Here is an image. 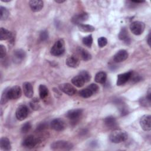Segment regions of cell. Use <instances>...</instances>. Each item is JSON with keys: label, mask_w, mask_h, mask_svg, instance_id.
Instances as JSON below:
<instances>
[{"label": "cell", "mask_w": 151, "mask_h": 151, "mask_svg": "<svg viewBox=\"0 0 151 151\" xmlns=\"http://www.w3.org/2000/svg\"><path fill=\"white\" fill-rule=\"evenodd\" d=\"M104 122L106 126L109 128H113L117 126V122L115 117L111 116L106 117Z\"/></svg>", "instance_id": "20"}, {"label": "cell", "mask_w": 151, "mask_h": 151, "mask_svg": "<svg viewBox=\"0 0 151 151\" xmlns=\"http://www.w3.org/2000/svg\"><path fill=\"white\" fill-rule=\"evenodd\" d=\"M28 114V110L26 106L21 105L19 106L15 113L16 117L19 120H24Z\"/></svg>", "instance_id": "8"}, {"label": "cell", "mask_w": 151, "mask_h": 151, "mask_svg": "<svg viewBox=\"0 0 151 151\" xmlns=\"http://www.w3.org/2000/svg\"><path fill=\"white\" fill-rule=\"evenodd\" d=\"M26 53L22 49L15 50L12 54V60L16 64L21 63L25 58Z\"/></svg>", "instance_id": "6"}, {"label": "cell", "mask_w": 151, "mask_h": 151, "mask_svg": "<svg viewBox=\"0 0 151 151\" xmlns=\"http://www.w3.org/2000/svg\"><path fill=\"white\" fill-rule=\"evenodd\" d=\"M23 91L25 96L28 98L32 97L34 94L33 87L31 84L29 82H25L23 83Z\"/></svg>", "instance_id": "17"}, {"label": "cell", "mask_w": 151, "mask_h": 151, "mask_svg": "<svg viewBox=\"0 0 151 151\" xmlns=\"http://www.w3.org/2000/svg\"><path fill=\"white\" fill-rule=\"evenodd\" d=\"M38 138L32 135H29L24 139L22 142V145L27 148H33L38 144Z\"/></svg>", "instance_id": "7"}, {"label": "cell", "mask_w": 151, "mask_h": 151, "mask_svg": "<svg viewBox=\"0 0 151 151\" xmlns=\"http://www.w3.org/2000/svg\"><path fill=\"white\" fill-rule=\"evenodd\" d=\"M107 44V39L104 37H101L98 39V45L100 48H102L106 45Z\"/></svg>", "instance_id": "33"}, {"label": "cell", "mask_w": 151, "mask_h": 151, "mask_svg": "<svg viewBox=\"0 0 151 151\" xmlns=\"http://www.w3.org/2000/svg\"><path fill=\"white\" fill-rule=\"evenodd\" d=\"M107 78V75L106 73L103 71H100L97 73L95 76V81L98 83H104Z\"/></svg>", "instance_id": "25"}, {"label": "cell", "mask_w": 151, "mask_h": 151, "mask_svg": "<svg viewBox=\"0 0 151 151\" xmlns=\"http://www.w3.org/2000/svg\"><path fill=\"white\" fill-rule=\"evenodd\" d=\"M60 88L61 91L68 96H73L76 92V88L69 83H64L60 84Z\"/></svg>", "instance_id": "14"}, {"label": "cell", "mask_w": 151, "mask_h": 151, "mask_svg": "<svg viewBox=\"0 0 151 151\" xmlns=\"http://www.w3.org/2000/svg\"><path fill=\"white\" fill-rule=\"evenodd\" d=\"M6 55V48L3 45H0V57L3 58Z\"/></svg>", "instance_id": "37"}, {"label": "cell", "mask_w": 151, "mask_h": 151, "mask_svg": "<svg viewBox=\"0 0 151 151\" xmlns=\"http://www.w3.org/2000/svg\"><path fill=\"white\" fill-rule=\"evenodd\" d=\"M0 15H1V20H5L8 18L9 15V12L8 11V10L3 6H1L0 7Z\"/></svg>", "instance_id": "29"}, {"label": "cell", "mask_w": 151, "mask_h": 151, "mask_svg": "<svg viewBox=\"0 0 151 151\" xmlns=\"http://www.w3.org/2000/svg\"><path fill=\"white\" fill-rule=\"evenodd\" d=\"M109 139L113 143H119L125 141L127 139V134L123 130L116 129L111 133Z\"/></svg>", "instance_id": "1"}, {"label": "cell", "mask_w": 151, "mask_h": 151, "mask_svg": "<svg viewBox=\"0 0 151 151\" xmlns=\"http://www.w3.org/2000/svg\"><path fill=\"white\" fill-rule=\"evenodd\" d=\"M79 94L82 97L88 98V97H91L93 94V93L88 87H87V88H84V89L81 90V91H80Z\"/></svg>", "instance_id": "28"}, {"label": "cell", "mask_w": 151, "mask_h": 151, "mask_svg": "<svg viewBox=\"0 0 151 151\" xmlns=\"http://www.w3.org/2000/svg\"><path fill=\"white\" fill-rule=\"evenodd\" d=\"M48 32L47 30L42 31L40 34V39L41 41H44L48 39Z\"/></svg>", "instance_id": "35"}, {"label": "cell", "mask_w": 151, "mask_h": 151, "mask_svg": "<svg viewBox=\"0 0 151 151\" xmlns=\"http://www.w3.org/2000/svg\"><path fill=\"white\" fill-rule=\"evenodd\" d=\"M1 148L4 150H9L11 149V145L9 140L5 137H2L0 141Z\"/></svg>", "instance_id": "21"}, {"label": "cell", "mask_w": 151, "mask_h": 151, "mask_svg": "<svg viewBox=\"0 0 151 151\" xmlns=\"http://www.w3.org/2000/svg\"><path fill=\"white\" fill-rule=\"evenodd\" d=\"M65 51V43L63 40L57 41L51 49V54L54 56H59L64 53Z\"/></svg>", "instance_id": "3"}, {"label": "cell", "mask_w": 151, "mask_h": 151, "mask_svg": "<svg viewBox=\"0 0 151 151\" xmlns=\"http://www.w3.org/2000/svg\"><path fill=\"white\" fill-rule=\"evenodd\" d=\"M79 59L74 55L70 56L66 60V64L70 67H77L79 65Z\"/></svg>", "instance_id": "18"}, {"label": "cell", "mask_w": 151, "mask_h": 151, "mask_svg": "<svg viewBox=\"0 0 151 151\" xmlns=\"http://www.w3.org/2000/svg\"><path fill=\"white\" fill-rule=\"evenodd\" d=\"M119 38L120 40L123 41L126 44H129L130 42V38L128 32L126 28H122L119 34Z\"/></svg>", "instance_id": "19"}, {"label": "cell", "mask_w": 151, "mask_h": 151, "mask_svg": "<svg viewBox=\"0 0 151 151\" xmlns=\"http://www.w3.org/2000/svg\"><path fill=\"white\" fill-rule=\"evenodd\" d=\"M150 118L151 117L149 114L144 115L140 118V124L145 131H150L151 129Z\"/></svg>", "instance_id": "9"}, {"label": "cell", "mask_w": 151, "mask_h": 151, "mask_svg": "<svg viewBox=\"0 0 151 151\" xmlns=\"http://www.w3.org/2000/svg\"><path fill=\"white\" fill-rule=\"evenodd\" d=\"M56 2H58V3H62V2H64V1H55Z\"/></svg>", "instance_id": "40"}, {"label": "cell", "mask_w": 151, "mask_h": 151, "mask_svg": "<svg viewBox=\"0 0 151 151\" xmlns=\"http://www.w3.org/2000/svg\"><path fill=\"white\" fill-rule=\"evenodd\" d=\"M92 92L93 94L96 93L99 90V86L96 84H91L87 87Z\"/></svg>", "instance_id": "36"}, {"label": "cell", "mask_w": 151, "mask_h": 151, "mask_svg": "<svg viewBox=\"0 0 151 151\" xmlns=\"http://www.w3.org/2000/svg\"><path fill=\"white\" fill-rule=\"evenodd\" d=\"M82 113H83L82 109H75L70 110L68 111H67V113H66V116L70 120L72 121H76L81 116Z\"/></svg>", "instance_id": "12"}, {"label": "cell", "mask_w": 151, "mask_h": 151, "mask_svg": "<svg viewBox=\"0 0 151 151\" xmlns=\"http://www.w3.org/2000/svg\"><path fill=\"white\" fill-rule=\"evenodd\" d=\"M77 51L82 60L84 61H88L91 58V55L85 49H83L82 48H78Z\"/></svg>", "instance_id": "22"}, {"label": "cell", "mask_w": 151, "mask_h": 151, "mask_svg": "<svg viewBox=\"0 0 151 151\" xmlns=\"http://www.w3.org/2000/svg\"><path fill=\"white\" fill-rule=\"evenodd\" d=\"M71 82L75 86L77 87H81L84 86L85 83V81L79 74L77 76L74 77L71 80Z\"/></svg>", "instance_id": "24"}, {"label": "cell", "mask_w": 151, "mask_h": 151, "mask_svg": "<svg viewBox=\"0 0 151 151\" xmlns=\"http://www.w3.org/2000/svg\"><path fill=\"white\" fill-rule=\"evenodd\" d=\"M8 88H5L3 93H2V94L1 96V103L2 104H5L8 100H9V98H8Z\"/></svg>", "instance_id": "32"}, {"label": "cell", "mask_w": 151, "mask_h": 151, "mask_svg": "<svg viewBox=\"0 0 151 151\" xmlns=\"http://www.w3.org/2000/svg\"><path fill=\"white\" fill-rule=\"evenodd\" d=\"M83 43L88 47H91L92 43H93V37L91 35H87L85 37H84L82 40Z\"/></svg>", "instance_id": "30"}, {"label": "cell", "mask_w": 151, "mask_h": 151, "mask_svg": "<svg viewBox=\"0 0 151 151\" xmlns=\"http://www.w3.org/2000/svg\"><path fill=\"white\" fill-rule=\"evenodd\" d=\"M47 125L45 123H42L38 125V126L37 127V130H44L47 127Z\"/></svg>", "instance_id": "38"}, {"label": "cell", "mask_w": 151, "mask_h": 151, "mask_svg": "<svg viewBox=\"0 0 151 151\" xmlns=\"http://www.w3.org/2000/svg\"><path fill=\"white\" fill-rule=\"evenodd\" d=\"M145 28V25L141 21H134L131 23L130 29L132 33L134 35H139L143 33Z\"/></svg>", "instance_id": "4"}, {"label": "cell", "mask_w": 151, "mask_h": 151, "mask_svg": "<svg viewBox=\"0 0 151 151\" xmlns=\"http://www.w3.org/2000/svg\"><path fill=\"white\" fill-rule=\"evenodd\" d=\"M79 75L83 78V79L84 80V81H85V83L89 81V80L91 78V76L90 74V73L85 70H83L81 71Z\"/></svg>", "instance_id": "31"}, {"label": "cell", "mask_w": 151, "mask_h": 151, "mask_svg": "<svg viewBox=\"0 0 151 151\" xmlns=\"http://www.w3.org/2000/svg\"><path fill=\"white\" fill-rule=\"evenodd\" d=\"M78 28L79 30L83 32H93L94 31L95 28L91 25H87V24H80L78 25Z\"/></svg>", "instance_id": "27"}, {"label": "cell", "mask_w": 151, "mask_h": 151, "mask_svg": "<svg viewBox=\"0 0 151 151\" xmlns=\"http://www.w3.org/2000/svg\"><path fill=\"white\" fill-rule=\"evenodd\" d=\"M22 92L21 89L19 86H13L11 88H8V96L9 100H16L19 98L21 96Z\"/></svg>", "instance_id": "5"}, {"label": "cell", "mask_w": 151, "mask_h": 151, "mask_svg": "<svg viewBox=\"0 0 151 151\" xmlns=\"http://www.w3.org/2000/svg\"><path fill=\"white\" fill-rule=\"evenodd\" d=\"M150 34H149L148 37H147V43L149 44V45H150Z\"/></svg>", "instance_id": "39"}, {"label": "cell", "mask_w": 151, "mask_h": 151, "mask_svg": "<svg viewBox=\"0 0 151 151\" xmlns=\"http://www.w3.org/2000/svg\"><path fill=\"white\" fill-rule=\"evenodd\" d=\"M12 37V33L4 28H1L0 29V39L1 40H9Z\"/></svg>", "instance_id": "23"}, {"label": "cell", "mask_w": 151, "mask_h": 151, "mask_svg": "<svg viewBox=\"0 0 151 151\" xmlns=\"http://www.w3.org/2000/svg\"><path fill=\"white\" fill-rule=\"evenodd\" d=\"M31 10L34 12H38L43 8V1L41 0H32L29 2Z\"/></svg>", "instance_id": "16"}, {"label": "cell", "mask_w": 151, "mask_h": 151, "mask_svg": "<svg viewBox=\"0 0 151 151\" xmlns=\"http://www.w3.org/2000/svg\"><path fill=\"white\" fill-rule=\"evenodd\" d=\"M73 147L71 143L65 140H57L51 145V148L54 150H70Z\"/></svg>", "instance_id": "2"}, {"label": "cell", "mask_w": 151, "mask_h": 151, "mask_svg": "<svg viewBox=\"0 0 151 151\" xmlns=\"http://www.w3.org/2000/svg\"><path fill=\"white\" fill-rule=\"evenodd\" d=\"M132 72L133 71H128L124 73L119 74L117 76V86L124 85L129 80H130Z\"/></svg>", "instance_id": "11"}, {"label": "cell", "mask_w": 151, "mask_h": 151, "mask_svg": "<svg viewBox=\"0 0 151 151\" xmlns=\"http://www.w3.org/2000/svg\"><path fill=\"white\" fill-rule=\"evenodd\" d=\"M88 18V15L86 12H82L77 15H75L71 19V22L76 25L81 24L82 22L86 21Z\"/></svg>", "instance_id": "13"}, {"label": "cell", "mask_w": 151, "mask_h": 151, "mask_svg": "<svg viewBox=\"0 0 151 151\" xmlns=\"http://www.w3.org/2000/svg\"><path fill=\"white\" fill-rule=\"evenodd\" d=\"M129 56L128 52L124 50H120L117 51L113 57L114 61L117 63L122 62L126 60Z\"/></svg>", "instance_id": "15"}, {"label": "cell", "mask_w": 151, "mask_h": 151, "mask_svg": "<svg viewBox=\"0 0 151 151\" xmlns=\"http://www.w3.org/2000/svg\"><path fill=\"white\" fill-rule=\"evenodd\" d=\"M39 94L41 99H45L48 94V89L44 84H40L39 86Z\"/></svg>", "instance_id": "26"}, {"label": "cell", "mask_w": 151, "mask_h": 151, "mask_svg": "<svg viewBox=\"0 0 151 151\" xmlns=\"http://www.w3.org/2000/svg\"><path fill=\"white\" fill-rule=\"evenodd\" d=\"M51 127L52 129L56 131H62L65 127L64 122L61 119H55L51 122Z\"/></svg>", "instance_id": "10"}, {"label": "cell", "mask_w": 151, "mask_h": 151, "mask_svg": "<svg viewBox=\"0 0 151 151\" xmlns=\"http://www.w3.org/2000/svg\"><path fill=\"white\" fill-rule=\"evenodd\" d=\"M31 129V124L29 122H26L24 123L21 128V132L22 133H27Z\"/></svg>", "instance_id": "34"}]
</instances>
